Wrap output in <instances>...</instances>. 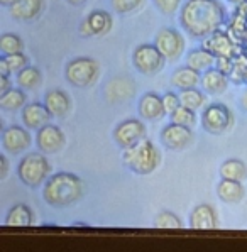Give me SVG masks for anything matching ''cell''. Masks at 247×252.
Listing matches in <instances>:
<instances>
[{"label": "cell", "mask_w": 247, "mask_h": 252, "mask_svg": "<svg viewBox=\"0 0 247 252\" xmlns=\"http://www.w3.org/2000/svg\"><path fill=\"white\" fill-rule=\"evenodd\" d=\"M85 185L80 176L73 173H55L42 185V198L48 205L56 208L69 207L83 198Z\"/></svg>", "instance_id": "obj_2"}, {"label": "cell", "mask_w": 247, "mask_h": 252, "mask_svg": "<svg viewBox=\"0 0 247 252\" xmlns=\"http://www.w3.org/2000/svg\"><path fill=\"white\" fill-rule=\"evenodd\" d=\"M122 162L129 171L136 174H151L161 164V153L149 139H142L136 146L124 149Z\"/></svg>", "instance_id": "obj_3"}, {"label": "cell", "mask_w": 247, "mask_h": 252, "mask_svg": "<svg viewBox=\"0 0 247 252\" xmlns=\"http://www.w3.org/2000/svg\"><path fill=\"white\" fill-rule=\"evenodd\" d=\"M44 10V0H17L9 7V12L17 22H32Z\"/></svg>", "instance_id": "obj_17"}, {"label": "cell", "mask_w": 247, "mask_h": 252, "mask_svg": "<svg viewBox=\"0 0 247 252\" xmlns=\"http://www.w3.org/2000/svg\"><path fill=\"white\" fill-rule=\"evenodd\" d=\"M241 107L247 112V90L242 93V96H241Z\"/></svg>", "instance_id": "obj_41"}, {"label": "cell", "mask_w": 247, "mask_h": 252, "mask_svg": "<svg viewBox=\"0 0 247 252\" xmlns=\"http://www.w3.org/2000/svg\"><path fill=\"white\" fill-rule=\"evenodd\" d=\"M15 83L17 87H21L22 90H34L42 83V73L41 69L36 66H26L24 69L17 73L15 76Z\"/></svg>", "instance_id": "obj_28"}, {"label": "cell", "mask_w": 247, "mask_h": 252, "mask_svg": "<svg viewBox=\"0 0 247 252\" xmlns=\"http://www.w3.org/2000/svg\"><path fill=\"white\" fill-rule=\"evenodd\" d=\"M64 76H66L68 83H71L76 88L92 87L100 76L98 61L87 56L75 58V60L68 61L66 68H64Z\"/></svg>", "instance_id": "obj_5"}, {"label": "cell", "mask_w": 247, "mask_h": 252, "mask_svg": "<svg viewBox=\"0 0 247 252\" xmlns=\"http://www.w3.org/2000/svg\"><path fill=\"white\" fill-rule=\"evenodd\" d=\"M154 44L159 48V51L164 54V58L168 61H176L181 58V54L185 51V37L181 36L176 29L166 27L157 32Z\"/></svg>", "instance_id": "obj_9"}, {"label": "cell", "mask_w": 247, "mask_h": 252, "mask_svg": "<svg viewBox=\"0 0 247 252\" xmlns=\"http://www.w3.org/2000/svg\"><path fill=\"white\" fill-rule=\"evenodd\" d=\"M195 135H193L191 127H185L180 124H168L163 130H161V142L171 151H181L186 149L193 142Z\"/></svg>", "instance_id": "obj_11"}, {"label": "cell", "mask_w": 247, "mask_h": 252, "mask_svg": "<svg viewBox=\"0 0 247 252\" xmlns=\"http://www.w3.org/2000/svg\"><path fill=\"white\" fill-rule=\"evenodd\" d=\"M64 142H66L64 132L58 126L46 124L44 127H41V129L37 130L36 144H37V147H39L41 153L55 154V153H58V151L63 149Z\"/></svg>", "instance_id": "obj_12"}, {"label": "cell", "mask_w": 247, "mask_h": 252, "mask_svg": "<svg viewBox=\"0 0 247 252\" xmlns=\"http://www.w3.org/2000/svg\"><path fill=\"white\" fill-rule=\"evenodd\" d=\"M230 3H235V5H239V3H242L244 0H229Z\"/></svg>", "instance_id": "obj_44"}, {"label": "cell", "mask_w": 247, "mask_h": 252, "mask_svg": "<svg viewBox=\"0 0 247 252\" xmlns=\"http://www.w3.org/2000/svg\"><path fill=\"white\" fill-rule=\"evenodd\" d=\"M0 75H7V76H10V71H9V68H7V63H5V58H0Z\"/></svg>", "instance_id": "obj_40"}, {"label": "cell", "mask_w": 247, "mask_h": 252, "mask_svg": "<svg viewBox=\"0 0 247 252\" xmlns=\"http://www.w3.org/2000/svg\"><path fill=\"white\" fill-rule=\"evenodd\" d=\"M7 174H9V161L5 154H2L0 156V180H5Z\"/></svg>", "instance_id": "obj_38"}, {"label": "cell", "mask_w": 247, "mask_h": 252, "mask_svg": "<svg viewBox=\"0 0 247 252\" xmlns=\"http://www.w3.org/2000/svg\"><path fill=\"white\" fill-rule=\"evenodd\" d=\"M217 68L220 71L225 73V75H230L234 69V58H227V56L217 58Z\"/></svg>", "instance_id": "obj_37"}, {"label": "cell", "mask_w": 247, "mask_h": 252, "mask_svg": "<svg viewBox=\"0 0 247 252\" xmlns=\"http://www.w3.org/2000/svg\"><path fill=\"white\" fill-rule=\"evenodd\" d=\"M5 58V63L7 68H9L10 75H17L21 69H24L26 66H29V58L26 56L24 53H15V54H9V56H3Z\"/></svg>", "instance_id": "obj_34"}, {"label": "cell", "mask_w": 247, "mask_h": 252, "mask_svg": "<svg viewBox=\"0 0 247 252\" xmlns=\"http://www.w3.org/2000/svg\"><path fill=\"white\" fill-rule=\"evenodd\" d=\"M15 2H17V0H0V3H2L3 7H10V5H14Z\"/></svg>", "instance_id": "obj_42"}, {"label": "cell", "mask_w": 247, "mask_h": 252, "mask_svg": "<svg viewBox=\"0 0 247 252\" xmlns=\"http://www.w3.org/2000/svg\"><path fill=\"white\" fill-rule=\"evenodd\" d=\"M139 115L144 120H159L166 115L163 96H159L157 93L149 92L146 95H142V98L139 100Z\"/></svg>", "instance_id": "obj_18"}, {"label": "cell", "mask_w": 247, "mask_h": 252, "mask_svg": "<svg viewBox=\"0 0 247 252\" xmlns=\"http://www.w3.org/2000/svg\"><path fill=\"white\" fill-rule=\"evenodd\" d=\"M146 139V126L139 119H127L114 129V141L121 149H129Z\"/></svg>", "instance_id": "obj_8"}, {"label": "cell", "mask_w": 247, "mask_h": 252, "mask_svg": "<svg viewBox=\"0 0 247 252\" xmlns=\"http://www.w3.org/2000/svg\"><path fill=\"white\" fill-rule=\"evenodd\" d=\"M28 103V95L26 90L19 88H10L9 92L0 93V108L7 112H15L19 108H24Z\"/></svg>", "instance_id": "obj_25"}, {"label": "cell", "mask_w": 247, "mask_h": 252, "mask_svg": "<svg viewBox=\"0 0 247 252\" xmlns=\"http://www.w3.org/2000/svg\"><path fill=\"white\" fill-rule=\"evenodd\" d=\"M68 2L71 3V5H82V3H85L87 0H68Z\"/></svg>", "instance_id": "obj_43"}, {"label": "cell", "mask_w": 247, "mask_h": 252, "mask_svg": "<svg viewBox=\"0 0 247 252\" xmlns=\"http://www.w3.org/2000/svg\"><path fill=\"white\" fill-rule=\"evenodd\" d=\"M180 100H181V105L191 108V110H200L203 108V105L207 103V96L205 93L198 88H186V90H180Z\"/></svg>", "instance_id": "obj_29"}, {"label": "cell", "mask_w": 247, "mask_h": 252, "mask_svg": "<svg viewBox=\"0 0 247 252\" xmlns=\"http://www.w3.org/2000/svg\"><path fill=\"white\" fill-rule=\"evenodd\" d=\"M218 173L220 178H225V180L244 181L247 178V166L241 159H227L222 162Z\"/></svg>", "instance_id": "obj_27"}, {"label": "cell", "mask_w": 247, "mask_h": 252, "mask_svg": "<svg viewBox=\"0 0 247 252\" xmlns=\"http://www.w3.org/2000/svg\"><path fill=\"white\" fill-rule=\"evenodd\" d=\"M202 88L205 93L210 95H222L229 87V75H225L223 71H220L218 68H210L207 71H203L202 75Z\"/></svg>", "instance_id": "obj_20"}, {"label": "cell", "mask_w": 247, "mask_h": 252, "mask_svg": "<svg viewBox=\"0 0 247 252\" xmlns=\"http://www.w3.org/2000/svg\"><path fill=\"white\" fill-rule=\"evenodd\" d=\"M44 105L48 107V110L51 112L53 117H66L71 110V98L68 96L66 92L55 88V90H49L44 95Z\"/></svg>", "instance_id": "obj_19"}, {"label": "cell", "mask_w": 247, "mask_h": 252, "mask_svg": "<svg viewBox=\"0 0 247 252\" xmlns=\"http://www.w3.org/2000/svg\"><path fill=\"white\" fill-rule=\"evenodd\" d=\"M217 195L225 203H241L246 196V188L242 185V181L222 178L220 183L217 185Z\"/></svg>", "instance_id": "obj_21"}, {"label": "cell", "mask_w": 247, "mask_h": 252, "mask_svg": "<svg viewBox=\"0 0 247 252\" xmlns=\"http://www.w3.org/2000/svg\"><path fill=\"white\" fill-rule=\"evenodd\" d=\"M156 9L164 15H173L176 10L181 9V0H153Z\"/></svg>", "instance_id": "obj_35"}, {"label": "cell", "mask_w": 247, "mask_h": 252, "mask_svg": "<svg viewBox=\"0 0 247 252\" xmlns=\"http://www.w3.org/2000/svg\"><path fill=\"white\" fill-rule=\"evenodd\" d=\"M203 48H207L208 51H212L217 58H220V56L235 58L237 54L242 53L237 49L232 36H230L229 32H223V31H217V32L212 34L210 37H207V39L203 41Z\"/></svg>", "instance_id": "obj_14"}, {"label": "cell", "mask_w": 247, "mask_h": 252, "mask_svg": "<svg viewBox=\"0 0 247 252\" xmlns=\"http://www.w3.org/2000/svg\"><path fill=\"white\" fill-rule=\"evenodd\" d=\"M202 83V75L200 71L193 69L191 66H181L173 73L171 85L176 87L178 90H186V88H196Z\"/></svg>", "instance_id": "obj_22"}, {"label": "cell", "mask_w": 247, "mask_h": 252, "mask_svg": "<svg viewBox=\"0 0 247 252\" xmlns=\"http://www.w3.org/2000/svg\"><path fill=\"white\" fill-rule=\"evenodd\" d=\"M180 24L193 39L205 41L225 24V10L218 0H186L180 9Z\"/></svg>", "instance_id": "obj_1"}, {"label": "cell", "mask_w": 247, "mask_h": 252, "mask_svg": "<svg viewBox=\"0 0 247 252\" xmlns=\"http://www.w3.org/2000/svg\"><path fill=\"white\" fill-rule=\"evenodd\" d=\"M34 223V213L31 207L24 203H17L7 212L5 225L7 227H31Z\"/></svg>", "instance_id": "obj_23"}, {"label": "cell", "mask_w": 247, "mask_h": 252, "mask_svg": "<svg viewBox=\"0 0 247 252\" xmlns=\"http://www.w3.org/2000/svg\"><path fill=\"white\" fill-rule=\"evenodd\" d=\"M51 112L48 110V107L44 105V102H31L26 103V107L22 108V122L28 129L39 130L41 127H44L46 124H49L51 120Z\"/></svg>", "instance_id": "obj_15"}, {"label": "cell", "mask_w": 247, "mask_h": 252, "mask_svg": "<svg viewBox=\"0 0 247 252\" xmlns=\"http://www.w3.org/2000/svg\"><path fill=\"white\" fill-rule=\"evenodd\" d=\"M17 176L21 183H24L26 186L37 188V186L44 185L51 176V164L44 156V153H29L19 161Z\"/></svg>", "instance_id": "obj_4"}, {"label": "cell", "mask_w": 247, "mask_h": 252, "mask_svg": "<svg viewBox=\"0 0 247 252\" xmlns=\"http://www.w3.org/2000/svg\"><path fill=\"white\" fill-rule=\"evenodd\" d=\"M134 92V83L127 78H115L112 80L109 85H107V96L112 100V103L121 102V100H125L132 95Z\"/></svg>", "instance_id": "obj_26"}, {"label": "cell", "mask_w": 247, "mask_h": 252, "mask_svg": "<svg viewBox=\"0 0 247 252\" xmlns=\"http://www.w3.org/2000/svg\"><path fill=\"white\" fill-rule=\"evenodd\" d=\"M142 3H144V0H110L112 9L121 15L136 12L142 7Z\"/></svg>", "instance_id": "obj_33"}, {"label": "cell", "mask_w": 247, "mask_h": 252, "mask_svg": "<svg viewBox=\"0 0 247 252\" xmlns=\"http://www.w3.org/2000/svg\"><path fill=\"white\" fill-rule=\"evenodd\" d=\"M154 225L157 228H181V220L176 213L169 212V210H163L156 215L154 219Z\"/></svg>", "instance_id": "obj_32"}, {"label": "cell", "mask_w": 247, "mask_h": 252, "mask_svg": "<svg viewBox=\"0 0 247 252\" xmlns=\"http://www.w3.org/2000/svg\"><path fill=\"white\" fill-rule=\"evenodd\" d=\"M32 144V137L29 134L28 127H21V126H10L7 129H3L2 132V147L5 153L17 156L22 154L29 149Z\"/></svg>", "instance_id": "obj_10"}, {"label": "cell", "mask_w": 247, "mask_h": 252, "mask_svg": "<svg viewBox=\"0 0 247 252\" xmlns=\"http://www.w3.org/2000/svg\"><path fill=\"white\" fill-rule=\"evenodd\" d=\"M190 227L195 230H214L218 227V215L208 203H200L190 213Z\"/></svg>", "instance_id": "obj_16"}, {"label": "cell", "mask_w": 247, "mask_h": 252, "mask_svg": "<svg viewBox=\"0 0 247 252\" xmlns=\"http://www.w3.org/2000/svg\"><path fill=\"white\" fill-rule=\"evenodd\" d=\"M0 51L3 53V56L15 53H24V42L21 37L14 32H5L0 36Z\"/></svg>", "instance_id": "obj_30"}, {"label": "cell", "mask_w": 247, "mask_h": 252, "mask_svg": "<svg viewBox=\"0 0 247 252\" xmlns=\"http://www.w3.org/2000/svg\"><path fill=\"white\" fill-rule=\"evenodd\" d=\"M169 117H171V122L180 124V126H185V127H191V129H193V126L196 124L195 110H191V108H188V107H185V105H181V107L176 108V110L173 112Z\"/></svg>", "instance_id": "obj_31"}, {"label": "cell", "mask_w": 247, "mask_h": 252, "mask_svg": "<svg viewBox=\"0 0 247 252\" xmlns=\"http://www.w3.org/2000/svg\"><path fill=\"white\" fill-rule=\"evenodd\" d=\"M234 124V115L230 112V108L223 103H210L203 108L202 114V126L207 132L214 134V135H220L232 127Z\"/></svg>", "instance_id": "obj_7"}, {"label": "cell", "mask_w": 247, "mask_h": 252, "mask_svg": "<svg viewBox=\"0 0 247 252\" xmlns=\"http://www.w3.org/2000/svg\"><path fill=\"white\" fill-rule=\"evenodd\" d=\"M164 54L159 51L156 44H141L132 53V64L141 75L154 76L163 71L166 64Z\"/></svg>", "instance_id": "obj_6"}, {"label": "cell", "mask_w": 247, "mask_h": 252, "mask_svg": "<svg viewBox=\"0 0 247 252\" xmlns=\"http://www.w3.org/2000/svg\"><path fill=\"white\" fill-rule=\"evenodd\" d=\"M214 63H217V56L212 51H208L207 48H203V46L202 48L193 49L186 56L188 66H191L193 69H196V71H200V73L210 69L214 66Z\"/></svg>", "instance_id": "obj_24"}, {"label": "cell", "mask_w": 247, "mask_h": 252, "mask_svg": "<svg viewBox=\"0 0 247 252\" xmlns=\"http://www.w3.org/2000/svg\"><path fill=\"white\" fill-rule=\"evenodd\" d=\"M163 103H164V110H166V115H171L173 112L176 110L178 107H181V100H180V95L173 92H166L163 95Z\"/></svg>", "instance_id": "obj_36"}, {"label": "cell", "mask_w": 247, "mask_h": 252, "mask_svg": "<svg viewBox=\"0 0 247 252\" xmlns=\"http://www.w3.org/2000/svg\"><path fill=\"white\" fill-rule=\"evenodd\" d=\"M112 15L107 10H92L80 26L82 36H105L112 29Z\"/></svg>", "instance_id": "obj_13"}, {"label": "cell", "mask_w": 247, "mask_h": 252, "mask_svg": "<svg viewBox=\"0 0 247 252\" xmlns=\"http://www.w3.org/2000/svg\"><path fill=\"white\" fill-rule=\"evenodd\" d=\"M10 88H12V85H10V76H7V75H0V93L9 92Z\"/></svg>", "instance_id": "obj_39"}]
</instances>
